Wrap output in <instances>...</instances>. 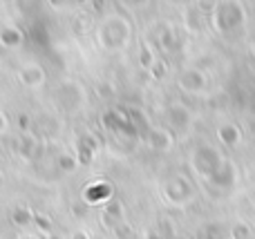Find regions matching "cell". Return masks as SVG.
Masks as SVG:
<instances>
[{
	"mask_svg": "<svg viewBox=\"0 0 255 239\" xmlns=\"http://www.w3.org/2000/svg\"><path fill=\"white\" fill-rule=\"evenodd\" d=\"M224 163H226L224 155H222L215 146H211V143H199V146L190 152V170H193L199 179H204L206 183H211L213 179L220 174Z\"/></svg>",
	"mask_w": 255,
	"mask_h": 239,
	"instance_id": "cell-1",
	"label": "cell"
},
{
	"mask_svg": "<svg viewBox=\"0 0 255 239\" xmlns=\"http://www.w3.org/2000/svg\"><path fill=\"white\" fill-rule=\"evenodd\" d=\"M99 43L103 45V49H124L128 47L132 38L130 22L124 16H110L103 20V25L99 27Z\"/></svg>",
	"mask_w": 255,
	"mask_h": 239,
	"instance_id": "cell-2",
	"label": "cell"
},
{
	"mask_svg": "<svg viewBox=\"0 0 255 239\" xmlns=\"http://www.w3.org/2000/svg\"><path fill=\"white\" fill-rule=\"evenodd\" d=\"M247 20V11H244V4L233 2V0H226V2H217L211 11V25L215 27L220 34H229L235 31L244 25Z\"/></svg>",
	"mask_w": 255,
	"mask_h": 239,
	"instance_id": "cell-3",
	"label": "cell"
},
{
	"mask_svg": "<svg viewBox=\"0 0 255 239\" xmlns=\"http://www.w3.org/2000/svg\"><path fill=\"white\" fill-rule=\"evenodd\" d=\"M161 197L168 206L184 208L195 199V186L186 174H170L161 183Z\"/></svg>",
	"mask_w": 255,
	"mask_h": 239,
	"instance_id": "cell-4",
	"label": "cell"
},
{
	"mask_svg": "<svg viewBox=\"0 0 255 239\" xmlns=\"http://www.w3.org/2000/svg\"><path fill=\"white\" fill-rule=\"evenodd\" d=\"M177 85L181 92L190 94V96H202L208 89V76L197 67H188L177 76Z\"/></svg>",
	"mask_w": 255,
	"mask_h": 239,
	"instance_id": "cell-5",
	"label": "cell"
},
{
	"mask_svg": "<svg viewBox=\"0 0 255 239\" xmlns=\"http://www.w3.org/2000/svg\"><path fill=\"white\" fill-rule=\"evenodd\" d=\"M166 116H168V123H170V128L175 130V132H184V130H188L190 119H193L190 110L184 105V103H170L168 110H166Z\"/></svg>",
	"mask_w": 255,
	"mask_h": 239,
	"instance_id": "cell-6",
	"label": "cell"
},
{
	"mask_svg": "<svg viewBox=\"0 0 255 239\" xmlns=\"http://www.w3.org/2000/svg\"><path fill=\"white\" fill-rule=\"evenodd\" d=\"M217 139L226 148H238L242 143V130H240V125L224 121V123L217 125Z\"/></svg>",
	"mask_w": 255,
	"mask_h": 239,
	"instance_id": "cell-7",
	"label": "cell"
},
{
	"mask_svg": "<svg viewBox=\"0 0 255 239\" xmlns=\"http://www.w3.org/2000/svg\"><path fill=\"white\" fill-rule=\"evenodd\" d=\"M148 146L157 152H166L172 148V132L166 128H152L148 132Z\"/></svg>",
	"mask_w": 255,
	"mask_h": 239,
	"instance_id": "cell-8",
	"label": "cell"
},
{
	"mask_svg": "<svg viewBox=\"0 0 255 239\" xmlns=\"http://www.w3.org/2000/svg\"><path fill=\"white\" fill-rule=\"evenodd\" d=\"M110 195H112V190H110V186H108V183H92L90 188H85V199H88L90 204L106 201Z\"/></svg>",
	"mask_w": 255,
	"mask_h": 239,
	"instance_id": "cell-9",
	"label": "cell"
},
{
	"mask_svg": "<svg viewBox=\"0 0 255 239\" xmlns=\"http://www.w3.org/2000/svg\"><path fill=\"white\" fill-rule=\"evenodd\" d=\"M20 80L25 85H40L45 80V74H43V70H40L38 65H27L25 70L20 72Z\"/></svg>",
	"mask_w": 255,
	"mask_h": 239,
	"instance_id": "cell-10",
	"label": "cell"
},
{
	"mask_svg": "<svg viewBox=\"0 0 255 239\" xmlns=\"http://www.w3.org/2000/svg\"><path fill=\"white\" fill-rule=\"evenodd\" d=\"M204 239H231V231L229 228H222L220 224H208L202 233Z\"/></svg>",
	"mask_w": 255,
	"mask_h": 239,
	"instance_id": "cell-11",
	"label": "cell"
},
{
	"mask_svg": "<svg viewBox=\"0 0 255 239\" xmlns=\"http://www.w3.org/2000/svg\"><path fill=\"white\" fill-rule=\"evenodd\" d=\"M229 231H231V239H249L251 237V228H249V224H244V222L231 226Z\"/></svg>",
	"mask_w": 255,
	"mask_h": 239,
	"instance_id": "cell-12",
	"label": "cell"
},
{
	"mask_svg": "<svg viewBox=\"0 0 255 239\" xmlns=\"http://www.w3.org/2000/svg\"><path fill=\"white\" fill-rule=\"evenodd\" d=\"M145 239H157V237H145Z\"/></svg>",
	"mask_w": 255,
	"mask_h": 239,
	"instance_id": "cell-13",
	"label": "cell"
},
{
	"mask_svg": "<svg viewBox=\"0 0 255 239\" xmlns=\"http://www.w3.org/2000/svg\"><path fill=\"white\" fill-rule=\"evenodd\" d=\"M0 183H2V177H0Z\"/></svg>",
	"mask_w": 255,
	"mask_h": 239,
	"instance_id": "cell-14",
	"label": "cell"
}]
</instances>
